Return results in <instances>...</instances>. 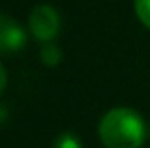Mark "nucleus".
<instances>
[{
  "instance_id": "nucleus-1",
  "label": "nucleus",
  "mask_w": 150,
  "mask_h": 148,
  "mask_svg": "<svg viewBox=\"0 0 150 148\" xmlns=\"http://www.w3.org/2000/svg\"><path fill=\"white\" fill-rule=\"evenodd\" d=\"M99 137L106 148H139L146 137V127L133 108H112L99 123Z\"/></svg>"
},
{
  "instance_id": "nucleus-2",
  "label": "nucleus",
  "mask_w": 150,
  "mask_h": 148,
  "mask_svg": "<svg viewBox=\"0 0 150 148\" xmlns=\"http://www.w3.org/2000/svg\"><path fill=\"white\" fill-rule=\"evenodd\" d=\"M29 25L38 40L48 42L51 38H55L59 30V15L50 4H38L33 8L29 15Z\"/></svg>"
},
{
  "instance_id": "nucleus-3",
  "label": "nucleus",
  "mask_w": 150,
  "mask_h": 148,
  "mask_svg": "<svg viewBox=\"0 0 150 148\" xmlns=\"http://www.w3.org/2000/svg\"><path fill=\"white\" fill-rule=\"evenodd\" d=\"M25 44V32L23 29L10 17V15L2 13L0 17V48L4 53L17 51Z\"/></svg>"
},
{
  "instance_id": "nucleus-4",
  "label": "nucleus",
  "mask_w": 150,
  "mask_h": 148,
  "mask_svg": "<svg viewBox=\"0 0 150 148\" xmlns=\"http://www.w3.org/2000/svg\"><path fill=\"white\" fill-rule=\"evenodd\" d=\"M40 59H42V63L48 65V67H55V65L59 63V59H61V51H59L57 46L46 44L40 51Z\"/></svg>"
},
{
  "instance_id": "nucleus-5",
  "label": "nucleus",
  "mask_w": 150,
  "mask_h": 148,
  "mask_svg": "<svg viewBox=\"0 0 150 148\" xmlns=\"http://www.w3.org/2000/svg\"><path fill=\"white\" fill-rule=\"evenodd\" d=\"M53 148H82V142L72 133H61L53 142Z\"/></svg>"
},
{
  "instance_id": "nucleus-6",
  "label": "nucleus",
  "mask_w": 150,
  "mask_h": 148,
  "mask_svg": "<svg viewBox=\"0 0 150 148\" xmlns=\"http://www.w3.org/2000/svg\"><path fill=\"white\" fill-rule=\"evenodd\" d=\"M135 11L141 21L150 27V0H135Z\"/></svg>"
},
{
  "instance_id": "nucleus-7",
  "label": "nucleus",
  "mask_w": 150,
  "mask_h": 148,
  "mask_svg": "<svg viewBox=\"0 0 150 148\" xmlns=\"http://www.w3.org/2000/svg\"><path fill=\"white\" fill-rule=\"evenodd\" d=\"M0 74H2V84H0V89L6 87V70H4V67L0 68Z\"/></svg>"
}]
</instances>
